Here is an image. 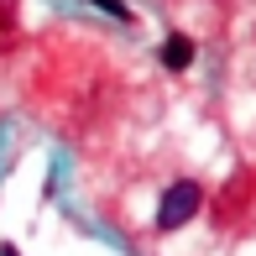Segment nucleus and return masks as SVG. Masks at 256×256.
Segmentation results:
<instances>
[{"label":"nucleus","mask_w":256,"mask_h":256,"mask_svg":"<svg viewBox=\"0 0 256 256\" xmlns=\"http://www.w3.org/2000/svg\"><path fill=\"white\" fill-rule=\"evenodd\" d=\"M199 204H204V188L194 178H178L168 194H162V204H157V230H183L194 214H199Z\"/></svg>","instance_id":"f257e3e1"},{"label":"nucleus","mask_w":256,"mask_h":256,"mask_svg":"<svg viewBox=\"0 0 256 256\" xmlns=\"http://www.w3.org/2000/svg\"><path fill=\"white\" fill-rule=\"evenodd\" d=\"M194 58H199V48H194V37H183V32H172V37L162 42V68H168V74H183Z\"/></svg>","instance_id":"f03ea898"},{"label":"nucleus","mask_w":256,"mask_h":256,"mask_svg":"<svg viewBox=\"0 0 256 256\" xmlns=\"http://www.w3.org/2000/svg\"><path fill=\"white\" fill-rule=\"evenodd\" d=\"M89 6H94V10H110L115 21H131V6H126V0H89Z\"/></svg>","instance_id":"7ed1b4c3"}]
</instances>
